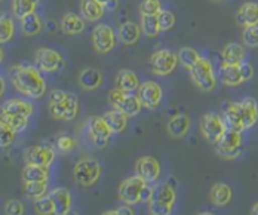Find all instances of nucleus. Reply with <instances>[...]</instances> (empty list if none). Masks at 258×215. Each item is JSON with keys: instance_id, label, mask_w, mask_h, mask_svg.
<instances>
[{"instance_id": "40", "label": "nucleus", "mask_w": 258, "mask_h": 215, "mask_svg": "<svg viewBox=\"0 0 258 215\" xmlns=\"http://www.w3.org/2000/svg\"><path fill=\"white\" fill-rule=\"evenodd\" d=\"M156 17H157V21H159L160 31H169L171 28L175 26V23H177L175 14L171 12V11H168V9H160Z\"/></svg>"}, {"instance_id": "5", "label": "nucleus", "mask_w": 258, "mask_h": 215, "mask_svg": "<svg viewBox=\"0 0 258 215\" xmlns=\"http://www.w3.org/2000/svg\"><path fill=\"white\" fill-rule=\"evenodd\" d=\"M101 165L94 158H83L73 168V178L82 187H92L101 177Z\"/></svg>"}, {"instance_id": "12", "label": "nucleus", "mask_w": 258, "mask_h": 215, "mask_svg": "<svg viewBox=\"0 0 258 215\" xmlns=\"http://www.w3.org/2000/svg\"><path fill=\"white\" fill-rule=\"evenodd\" d=\"M92 43L97 52L100 54H108L114 49L117 43V33L105 24H98L92 30Z\"/></svg>"}, {"instance_id": "19", "label": "nucleus", "mask_w": 258, "mask_h": 215, "mask_svg": "<svg viewBox=\"0 0 258 215\" xmlns=\"http://www.w3.org/2000/svg\"><path fill=\"white\" fill-rule=\"evenodd\" d=\"M103 73L98 68H95V67L83 68L79 73V85L85 91H95V89H98L103 85Z\"/></svg>"}, {"instance_id": "2", "label": "nucleus", "mask_w": 258, "mask_h": 215, "mask_svg": "<svg viewBox=\"0 0 258 215\" xmlns=\"http://www.w3.org/2000/svg\"><path fill=\"white\" fill-rule=\"evenodd\" d=\"M49 114L55 120L72 122L79 114V100L72 92L53 89L49 95Z\"/></svg>"}, {"instance_id": "43", "label": "nucleus", "mask_w": 258, "mask_h": 215, "mask_svg": "<svg viewBox=\"0 0 258 215\" xmlns=\"http://www.w3.org/2000/svg\"><path fill=\"white\" fill-rule=\"evenodd\" d=\"M242 40H243V45L248 48H258V24L243 27Z\"/></svg>"}, {"instance_id": "45", "label": "nucleus", "mask_w": 258, "mask_h": 215, "mask_svg": "<svg viewBox=\"0 0 258 215\" xmlns=\"http://www.w3.org/2000/svg\"><path fill=\"white\" fill-rule=\"evenodd\" d=\"M5 214L6 215H23L26 212V206L21 200L18 199H11L5 203V208H3Z\"/></svg>"}, {"instance_id": "39", "label": "nucleus", "mask_w": 258, "mask_h": 215, "mask_svg": "<svg viewBox=\"0 0 258 215\" xmlns=\"http://www.w3.org/2000/svg\"><path fill=\"white\" fill-rule=\"evenodd\" d=\"M178 62H180L182 67L185 68H191L202 56L199 55V52L193 48H181L180 52H178Z\"/></svg>"}, {"instance_id": "41", "label": "nucleus", "mask_w": 258, "mask_h": 215, "mask_svg": "<svg viewBox=\"0 0 258 215\" xmlns=\"http://www.w3.org/2000/svg\"><path fill=\"white\" fill-rule=\"evenodd\" d=\"M17 132L3 120H0V149H6L14 144Z\"/></svg>"}, {"instance_id": "4", "label": "nucleus", "mask_w": 258, "mask_h": 215, "mask_svg": "<svg viewBox=\"0 0 258 215\" xmlns=\"http://www.w3.org/2000/svg\"><path fill=\"white\" fill-rule=\"evenodd\" d=\"M177 193L168 183H162L153 187L149 199V211L153 215H169L174 211Z\"/></svg>"}, {"instance_id": "36", "label": "nucleus", "mask_w": 258, "mask_h": 215, "mask_svg": "<svg viewBox=\"0 0 258 215\" xmlns=\"http://www.w3.org/2000/svg\"><path fill=\"white\" fill-rule=\"evenodd\" d=\"M48 191V181H33V183H24V193L27 197L37 200L43 196H46Z\"/></svg>"}, {"instance_id": "46", "label": "nucleus", "mask_w": 258, "mask_h": 215, "mask_svg": "<svg viewBox=\"0 0 258 215\" xmlns=\"http://www.w3.org/2000/svg\"><path fill=\"white\" fill-rule=\"evenodd\" d=\"M76 139L73 138V136H70V135H59L58 138H56V147H58V150L59 152H62V153H69V152H72L75 147H76Z\"/></svg>"}, {"instance_id": "25", "label": "nucleus", "mask_w": 258, "mask_h": 215, "mask_svg": "<svg viewBox=\"0 0 258 215\" xmlns=\"http://www.w3.org/2000/svg\"><path fill=\"white\" fill-rule=\"evenodd\" d=\"M103 117L104 120L107 122V125L110 126V129H111L113 134H120V132H123V131L126 129V126H128L129 117L123 113V111H120V110H117V108H113V110H110V111H105Z\"/></svg>"}, {"instance_id": "29", "label": "nucleus", "mask_w": 258, "mask_h": 215, "mask_svg": "<svg viewBox=\"0 0 258 215\" xmlns=\"http://www.w3.org/2000/svg\"><path fill=\"white\" fill-rule=\"evenodd\" d=\"M23 181L33 183V181H49V166L27 163L23 169Z\"/></svg>"}, {"instance_id": "7", "label": "nucleus", "mask_w": 258, "mask_h": 215, "mask_svg": "<svg viewBox=\"0 0 258 215\" xmlns=\"http://www.w3.org/2000/svg\"><path fill=\"white\" fill-rule=\"evenodd\" d=\"M215 152L220 158L223 159H236L240 156L242 146H243V138L242 132L233 131V129H226V132L221 135V138L214 144Z\"/></svg>"}, {"instance_id": "28", "label": "nucleus", "mask_w": 258, "mask_h": 215, "mask_svg": "<svg viewBox=\"0 0 258 215\" xmlns=\"http://www.w3.org/2000/svg\"><path fill=\"white\" fill-rule=\"evenodd\" d=\"M232 188H230L229 184H224V183H215L211 187V191H209V199L215 206L229 205L230 200H232Z\"/></svg>"}, {"instance_id": "34", "label": "nucleus", "mask_w": 258, "mask_h": 215, "mask_svg": "<svg viewBox=\"0 0 258 215\" xmlns=\"http://www.w3.org/2000/svg\"><path fill=\"white\" fill-rule=\"evenodd\" d=\"M37 5L39 0H12V12L18 20H21L28 14L34 12Z\"/></svg>"}, {"instance_id": "53", "label": "nucleus", "mask_w": 258, "mask_h": 215, "mask_svg": "<svg viewBox=\"0 0 258 215\" xmlns=\"http://www.w3.org/2000/svg\"><path fill=\"white\" fill-rule=\"evenodd\" d=\"M212 2H223V0H212Z\"/></svg>"}, {"instance_id": "20", "label": "nucleus", "mask_w": 258, "mask_h": 215, "mask_svg": "<svg viewBox=\"0 0 258 215\" xmlns=\"http://www.w3.org/2000/svg\"><path fill=\"white\" fill-rule=\"evenodd\" d=\"M53 206H55V214L66 215L72 209V194L67 188L56 187L49 191Z\"/></svg>"}, {"instance_id": "26", "label": "nucleus", "mask_w": 258, "mask_h": 215, "mask_svg": "<svg viewBox=\"0 0 258 215\" xmlns=\"http://www.w3.org/2000/svg\"><path fill=\"white\" fill-rule=\"evenodd\" d=\"M2 110L5 114H18V116H27L30 117L34 111V107L31 103L21 98H11L3 103Z\"/></svg>"}, {"instance_id": "21", "label": "nucleus", "mask_w": 258, "mask_h": 215, "mask_svg": "<svg viewBox=\"0 0 258 215\" xmlns=\"http://www.w3.org/2000/svg\"><path fill=\"white\" fill-rule=\"evenodd\" d=\"M240 107V114H242V120H243V128L251 129L258 122V104L257 101L251 97L243 98L239 103Z\"/></svg>"}, {"instance_id": "1", "label": "nucleus", "mask_w": 258, "mask_h": 215, "mask_svg": "<svg viewBox=\"0 0 258 215\" xmlns=\"http://www.w3.org/2000/svg\"><path fill=\"white\" fill-rule=\"evenodd\" d=\"M12 85L24 97L39 100L46 94V82L42 78L40 70L31 65H15L9 71Z\"/></svg>"}, {"instance_id": "17", "label": "nucleus", "mask_w": 258, "mask_h": 215, "mask_svg": "<svg viewBox=\"0 0 258 215\" xmlns=\"http://www.w3.org/2000/svg\"><path fill=\"white\" fill-rule=\"evenodd\" d=\"M223 120H224L227 129L239 131V132L245 131L239 103H227V104H224V107H223Z\"/></svg>"}, {"instance_id": "52", "label": "nucleus", "mask_w": 258, "mask_h": 215, "mask_svg": "<svg viewBox=\"0 0 258 215\" xmlns=\"http://www.w3.org/2000/svg\"><path fill=\"white\" fill-rule=\"evenodd\" d=\"M3 58H5V52H3V48L0 46V64H2V61H3Z\"/></svg>"}, {"instance_id": "8", "label": "nucleus", "mask_w": 258, "mask_h": 215, "mask_svg": "<svg viewBox=\"0 0 258 215\" xmlns=\"http://www.w3.org/2000/svg\"><path fill=\"white\" fill-rule=\"evenodd\" d=\"M190 78L193 83L202 91V92H211L215 89V73L211 61L207 58H201L191 68H190Z\"/></svg>"}, {"instance_id": "35", "label": "nucleus", "mask_w": 258, "mask_h": 215, "mask_svg": "<svg viewBox=\"0 0 258 215\" xmlns=\"http://www.w3.org/2000/svg\"><path fill=\"white\" fill-rule=\"evenodd\" d=\"M15 34V24L12 18L6 14H0V45L8 43L14 39Z\"/></svg>"}, {"instance_id": "54", "label": "nucleus", "mask_w": 258, "mask_h": 215, "mask_svg": "<svg viewBox=\"0 0 258 215\" xmlns=\"http://www.w3.org/2000/svg\"><path fill=\"white\" fill-rule=\"evenodd\" d=\"M0 2H3V0H0Z\"/></svg>"}, {"instance_id": "30", "label": "nucleus", "mask_w": 258, "mask_h": 215, "mask_svg": "<svg viewBox=\"0 0 258 215\" xmlns=\"http://www.w3.org/2000/svg\"><path fill=\"white\" fill-rule=\"evenodd\" d=\"M140 36H141V27L137 26L135 23H123L119 30H117V37L120 39L122 43L125 45H134L140 40Z\"/></svg>"}, {"instance_id": "47", "label": "nucleus", "mask_w": 258, "mask_h": 215, "mask_svg": "<svg viewBox=\"0 0 258 215\" xmlns=\"http://www.w3.org/2000/svg\"><path fill=\"white\" fill-rule=\"evenodd\" d=\"M239 67H240V73H242V78H243V82H248L251 81L252 78H254V67L249 64V62H240L239 64Z\"/></svg>"}, {"instance_id": "18", "label": "nucleus", "mask_w": 258, "mask_h": 215, "mask_svg": "<svg viewBox=\"0 0 258 215\" xmlns=\"http://www.w3.org/2000/svg\"><path fill=\"white\" fill-rule=\"evenodd\" d=\"M236 23L242 27L257 26L258 24V3L246 2L236 12Z\"/></svg>"}, {"instance_id": "14", "label": "nucleus", "mask_w": 258, "mask_h": 215, "mask_svg": "<svg viewBox=\"0 0 258 215\" xmlns=\"http://www.w3.org/2000/svg\"><path fill=\"white\" fill-rule=\"evenodd\" d=\"M34 64L40 71L53 73L64 65L62 55L49 48H39L34 54Z\"/></svg>"}, {"instance_id": "44", "label": "nucleus", "mask_w": 258, "mask_h": 215, "mask_svg": "<svg viewBox=\"0 0 258 215\" xmlns=\"http://www.w3.org/2000/svg\"><path fill=\"white\" fill-rule=\"evenodd\" d=\"M160 9H162L160 0H141L140 3L141 15H157Z\"/></svg>"}, {"instance_id": "6", "label": "nucleus", "mask_w": 258, "mask_h": 215, "mask_svg": "<svg viewBox=\"0 0 258 215\" xmlns=\"http://www.w3.org/2000/svg\"><path fill=\"white\" fill-rule=\"evenodd\" d=\"M108 104L113 108H117L120 111H123L128 117H134L137 114H140L141 111V101L138 98V95H134L132 92L122 91L119 88H114L108 92Z\"/></svg>"}, {"instance_id": "42", "label": "nucleus", "mask_w": 258, "mask_h": 215, "mask_svg": "<svg viewBox=\"0 0 258 215\" xmlns=\"http://www.w3.org/2000/svg\"><path fill=\"white\" fill-rule=\"evenodd\" d=\"M34 211L39 215H52L55 214V206L52 202L51 196H43L37 200H34Z\"/></svg>"}, {"instance_id": "33", "label": "nucleus", "mask_w": 258, "mask_h": 215, "mask_svg": "<svg viewBox=\"0 0 258 215\" xmlns=\"http://www.w3.org/2000/svg\"><path fill=\"white\" fill-rule=\"evenodd\" d=\"M43 28V23L36 12H31L21 18V30L26 36H37Z\"/></svg>"}, {"instance_id": "15", "label": "nucleus", "mask_w": 258, "mask_h": 215, "mask_svg": "<svg viewBox=\"0 0 258 215\" xmlns=\"http://www.w3.org/2000/svg\"><path fill=\"white\" fill-rule=\"evenodd\" d=\"M135 175L146 183H156L160 177V163L153 156H143L135 162Z\"/></svg>"}, {"instance_id": "48", "label": "nucleus", "mask_w": 258, "mask_h": 215, "mask_svg": "<svg viewBox=\"0 0 258 215\" xmlns=\"http://www.w3.org/2000/svg\"><path fill=\"white\" fill-rule=\"evenodd\" d=\"M104 215H134L135 214V211H134V208H132V205H126L125 203V206H120V208H117V209H110V211H105L103 212Z\"/></svg>"}, {"instance_id": "16", "label": "nucleus", "mask_w": 258, "mask_h": 215, "mask_svg": "<svg viewBox=\"0 0 258 215\" xmlns=\"http://www.w3.org/2000/svg\"><path fill=\"white\" fill-rule=\"evenodd\" d=\"M24 159H26V163L51 166L53 161H55V150L52 149L51 146H46V144L31 146L26 150Z\"/></svg>"}, {"instance_id": "37", "label": "nucleus", "mask_w": 258, "mask_h": 215, "mask_svg": "<svg viewBox=\"0 0 258 215\" xmlns=\"http://www.w3.org/2000/svg\"><path fill=\"white\" fill-rule=\"evenodd\" d=\"M141 31L147 37H156L160 33L159 21L156 15H141Z\"/></svg>"}, {"instance_id": "3", "label": "nucleus", "mask_w": 258, "mask_h": 215, "mask_svg": "<svg viewBox=\"0 0 258 215\" xmlns=\"http://www.w3.org/2000/svg\"><path fill=\"white\" fill-rule=\"evenodd\" d=\"M152 191H153V187H150L149 183H146L143 178L135 175V177H129L120 183L117 196L126 205H137L143 200L149 202Z\"/></svg>"}, {"instance_id": "31", "label": "nucleus", "mask_w": 258, "mask_h": 215, "mask_svg": "<svg viewBox=\"0 0 258 215\" xmlns=\"http://www.w3.org/2000/svg\"><path fill=\"white\" fill-rule=\"evenodd\" d=\"M140 86V81L137 78V75L128 70V68H123L117 73L116 76V88L122 89V91H126V92H134L135 89H138Z\"/></svg>"}, {"instance_id": "11", "label": "nucleus", "mask_w": 258, "mask_h": 215, "mask_svg": "<svg viewBox=\"0 0 258 215\" xmlns=\"http://www.w3.org/2000/svg\"><path fill=\"white\" fill-rule=\"evenodd\" d=\"M86 128H88V135H89L92 144L97 149L107 147L113 132H111L110 126L107 125V122L104 120V117H98V116L89 117L86 122Z\"/></svg>"}, {"instance_id": "9", "label": "nucleus", "mask_w": 258, "mask_h": 215, "mask_svg": "<svg viewBox=\"0 0 258 215\" xmlns=\"http://www.w3.org/2000/svg\"><path fill=\"white\" fill-rule=\"evenodd\" d=\"M178 65V55L169 49H160L150 58V68L156 76H168Z\"/></svg>"}, {"instance_id": "23", "label": "nucleus", "mask_w": 258, "mask_h": 215, "mask_svg": "<svg viewBox=\"0 0 258 215\" xmlns=\"http://www.w3.org/2000/svg\"><path fill=\"white\" fill-rule=\"evenodd\" d=\"M80 12L85 21L97 23L101 20L105 12V6L98 0H82L80 2Z\"/></svg>"}, {"instance_id": "51", "label": "nucleus", "mask_w": 258, "mask_h": 215, "mask_svg": "<svg viewBox=\"0 0 258 215\" xmlns=\"http://www.w3.org/2000/svg\"><path fill=\"white\" fill-rule=\"evenodd\" d=\"M98 2H101L104 6H107V5H110V3H113V2H116V0H98Z\"/></svg>"}, {"instance_id": "49", "label": "nucleus", "mask_w": 258, "mask_h": 215, "mask_svg": "<svg viewBox=\"0 0 258 215\" xmlns=\"http://www.w3.org/2000/svg\"><path fill=\"white\" fill-rule=\"evenodd\" d=\"M5 89H6V85H5V81H3V78L0 76V98H2V95L5 94Z\"/></svg>"}, {"instance_id": "10", "label": "nucleus", "mask_w": 258, "mask_h": 215, "mask_svg": "<svg viewBox=\"0 0 258 215\" xmlns=\"http://www.w3.org/2000/svg\"><path fill=\"white\" fill-rule=\"evenodd\" d=\"M226 129L227 128L223 120V116L217 113H207L201 119V132L211 144H215L221 138V135L226 132Z\"/></svg>"}, {"instance_id": "24", "label": "nucleus", "mask_w": 258, "mask_h": 215, "mask_svg": "<svg viewBox=\"0 0 258 215\" xmlns=\"http://www.w3.org/2000/svg\"><path fill=\"white\" fill-rule=\"evenodd\" d=\"M86 28L85 24V18H82L78 14L69 12L62 17L61 20V31L67 36H76L83 33Z\"/></svg>"}, {"instance_id": "13", "label": "nucleus", "mask_w": 258, "mask_h": 215, "mask_svg": "<svg viewBox=\"0 0 258 215\" xmlns=\"http://www.w3.org/2000/svg\"><path fill=\"white\" fill-rule=\"evenodd\" d=\"M137 95L141 101V106L147 110H156L160 106V101L163 98V89L159 83L153 81H147L140 83L137 89Z\"/></svg>"}, {"instance_id": "27", "label": "nucleus", "mask_w": 258, "mask_h": 215, "mask_svg": "<svg viewBox=\"0 0 258 215\" xmlns=\"http://www.w3.org/2000/svg\"><path fill=\"white\" fill-rule=\"evenodd\" d=\"M166 129L172 138H182L190 129V117L182 113L172 116L166 125Z\"/></svg>"}, {"instance_id": "22", "label": "nucleus", "mask_w": 258, "mask_h": 215, "mask_svg": "<svg viewBox=\"0 0 258 215\" xmlns=\"http://www.w3.org/2000/svg\"><path fill=\"white\" fill-rule=\"evenodd\" d=\"M218 78L226 86H239L243 83V78L240 73V67L236 64L223 62L218 68Z\"/></svg>"}, {"instance_id": "38", "label": "nucleus", "mask_w": 258, "mask_h": 215, "mask_svg": "<svg viewBox=\"0 0 258 215\" xmlns=\"http://www.w3.org/2000/svg\"><path fill=\"white\" fill-rule=\"evenodd\" d=\"M0 120L6 122L17 134L23 132L27 128V125H28V117L27 116H18V114H5V113H2Z\"/></svg>"}, {"instance_id": "32", "label": "nucleus", "mask_w": 258, "mask_h": 215, "mask_svg": "<svg viewBox=\"0 0 258 215\" xmlns=\"http://www.w3.org/2000/svg\"><path fill=\"white\" fill-rule=\"evenodd\" d=\"M221 58H223V62L226 64H236L239 65L240 62H243V58H245V49L242 45L239 43H227L221 52Z\"/></svg>"}, {"instance_id": "50", "label": "nucleus", "mask_w": 258, "mask_h": 215, "mask_svg": "<svg viewBox=\"0 0 258 215\" xmlns=\"http://www.w3.org/2000/svg\"><path fill=\"white\" fill-rule=\"evenodd\" d=\"M251 214L252 215H258V202L252 206V209H251Z\"/></svg>"}]
</instances>
